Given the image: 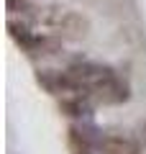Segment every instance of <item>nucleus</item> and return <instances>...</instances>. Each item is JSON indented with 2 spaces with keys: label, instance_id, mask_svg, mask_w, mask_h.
I'll return each mask as SVG.
<instances>
[{
  "label": "nucleus",
  "instance_id": "obj_1",
  "mask_svg": "<svg viewBox=\"0 0 146 154\" xmlns=\"http://www.w3.org/2000/svg\"><path fill=\"white\" fill-rule=\"evenodd\" d=\"M8 13L21 16V21L31 23L33 28H46L49 33L64 38V41H80L90 33V21L80 11L62 5H36L31 0H8Z\"/></svg>",
  "mask_w": 146,
  "mask_h": 154
},
{
  "label": "nucleus",
  "instance_id": "obj_2",
  "mask_svg": "<svg viewBox=\"0 0 146 154\" xmlns=\"http://www.w3.org/2000/svg\"><path fill=\"white\" fill-rule=\"evenodd\" d=\"M8 33L11 38L26 51L31 59H46V57L62 54V41L64 38L54 36V33H38V28H33L26 21H8Z\"/></svg>",
  "mask_w": 146,
  "mask_h": 154
},
{
  "label": "nucleus",
  "instance_id": "obj_3",
  "mask_svg": "<svg viewBox=\"0 0 146 154\" xmlns=\"http://www.w3.org/2000/svg\"><path fill=\"white\" fill-rule=\"evenodd\" d=\"M95 152L97 154H144L146 149L138 144L136 136H123V134H97Z\"/></svg>",
  "mask_w": 146,
  "mask_h": 154
},
{
  "label": "nucleus",
  "instance_id": "obj_4",
  "mask_svg": "<svg viewBox=\"0 0 146 154\" xmlns=\"http://www.w3.org/2000/svg\"><path fill=\"white\" fill-rule=\"evenodd\" d=\"M92 108H95V103L85 93H72L59 100V110L64 116H69V118H85V116L92 113Z\"/></svg>",
  "mask_w": 146,
  "mask_h": 154
},
{
  "label": "nucleus",
  "instance_id": "obj_5",
  "mask_svg": "<svg viewBox=\"0 0 146 154\" xmlns=\"http://www.w3.org/2000/svg\"><path fill=\"white\" fill-rule=\"evenodd\" d=\"M72 154H95V146H85V144H72Z\"/></svg>",
  "mask_w": 146,
  "mask_h": 154
},
{
  "label": "nucleus",
  "instance_id": "obj_6",
  "mask_svg": "<svg viewBox=\"0 0 146 154\" xmlns=\"http://www.w3.org/2000/svg\"><path fill=\"white\" fill-rule=\"evenodd\" d=\"M133 136H136V139H138V144H141V146H144V149H146V121H144V123H141V126H138V128H136V134H133Z\"/></svg>",
  "mask_w": 146,
  "mask_h": 154
}]
</instances>
